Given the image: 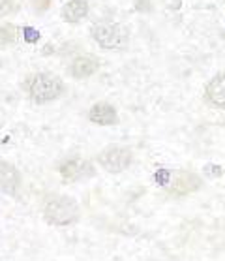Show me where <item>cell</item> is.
<instances>
[{
	"label": "cell",
	"instance_id": "obj_1",
	"mask_svg": "<svg viewBox=\"0 0 225 261\" xmlns=\"http://www.w3.org/2000/svg\"><path fill=\"white\" fill-rule=\"evenodd\" d=\"M92 40L109 51H124L130 45V30L115 21H100L90 29Z\"/></svg>",
	"mask_w": 225,
	"mask_h": 261
},
{
	"label": "cell",
	"instance_id": "obj_2",
	"mask_svg": "<svg viewBox=\"0 0 225 261\" xmlns=\"http://www.w3.org/2000/svg\"><path fill=\"white\" fill-rule=\"evenodd\" d=\"M79 214V205L68 196H51L43 207V216L53 226H70L77 222Z\"/></svg>",
	"mask_w": 225,
	"mask_h": 261
},
{
	"label": "cell",
	"instance_id": "obj_3",
	"mask_svg": "<svg viewBox=\"0 0 225 261\" xmlns=\"http://www.w3.org/2000/svg\"><path fill=\"white\" fill-rule=\"evenodd\" d=\"M64 92V83L54 73H38L29 81V94L36 103L57 100Z\"/></svg>",
	"mask_w": 225,
	"mask_h": 261
},
{
	"label": "cell",
	"instance_id": "obj_4",
	"mask_svg": "<svg viewBox=\"0 0 225 261\" xmlns=\"http://www.w3.org/2000/svg\"><path fill=\"white\" fill-rule=\"evenodd\" d=\"M133 152L128 147L122 145H109L98 154V164H100L107 173H122L131 166Z\"/></svg>",
	"mask_w": 225,
	"mask_h": 261
},
{
	"label": "cell",
	"instance_id": "obj_5",
	"mask_svg": "<svg viewBox=\"0 0 225 261\" xmlns=\"http://www.w3.org/2000/svg\"><path fill=\"white\" fill-rule=\"evenodd\" d=\"M201 177L193 171H177V173H171V178H169V192H171L173 196L177 197H182V196H188L191 192H197L201 188Z\"/></svg>",
	"mask_w": 225,
	"mask_h": 261
},
{
	"label": "cell",
	"instance_id": "obj_6",
	"mask_svg": "<svg viewBox=\"0 0 225 261\" xmlns=\"http://www.w3.org/2000/svg\"><path fill=\"white\" fill-rule=\"evenodd\" d=\"M60 175L64 180L70 182H77V180H87L94 175V166L85 158H70L64 160L59 167Z\"/></svg>",
	"mask_w": 225,
	"mask_h": 261
},
{
	"label": "cell",
	"instance_id": "obj_7",
	"mask_svg": "<svg viewBox=\"0 0 225 261\" xmlns=\"http://www.w3.org/2000/svg\"><path fill=\"white\" fill-rule=\"evenodd\" d=\"M100 70V60L92 57V55H79L71 60L70 64V73L71 77L75 79H87L92 77L96 71Z\"/></svg>",
	"mask_w": 225,
	"mask_h": 261
},
{
	"label": "cell",
	"instance_id": "obj_8",
	"mask_svg": "<svg viewBox=\"0 0 225 261\" xmlns=\"http://www.w3.org/2000/svg\"><path fill=\"white\" fill-rule=\"evenodd\" d=\"M205 100L212 107L218 109H225V71L214 75L207 83L205 89Z\"/></svg>",
	"mask_w": 225,
	"mask_h": 261
},
{
	"label": "cell",
	"instance_id": "obj_9",
	"mask_svg": "<svg viewBox=\"0 0 225 261\" xmlns=\"http://www.w3.org/2000/svg\"><path fill=\"white\" fill-rule=\"evenodd\" d=\"M89 119L90 122H94L98 126H115L119 122V115H117V109L111 103L100 101V103L90 107Z\"/></svg>",
	"mask_w": 225,
	"mask_h": 261
},
{
	"label": "cell",
	"instance_id": "obj_10",
	"mask_svg": "<svg viewBox=\"0 0 225 261\" xmlns=\"http://www.w3.org/2000/svg\"><path fill=\"white\" fill-rule=\"evenodd\" d=\"M19 184H21V175H19L17 167L0 160V190L15 194Z\"/></svg>",
	"mask_w": 225,
	"mask_h": 261
},
{
	"label": "cell",
	"instance_id": "obj_11",
	"mask_svg": "<svg viewBox=\"0 0 225 261\" xmlns=\"http://www.w3.org/2000/svg\"><path fill=\"white\" fill-rule=\"evenodd\" d=\"M87 15H89V2L87 0H70L62 8V17L71 24L83 21Z\"/></svg>",
	"mask_w": 225,
	"mask_h": 261
},
{
	"label": "cell",
	"instance_id": "obj_12",
	"mask_svg": "<svg viewBox=\"0 0 225 261\" xmlns=\"http://www.w3.org/2000/svg\"><path fill=\"white\" fill-rule=\"evenodd\" d=\"M17 36V30L13 24H0V43H12Z\"/></svg>",
	"mask_w": 225,
	"mask_h": 261
},
{
	"label": "cell",
	"instance_id": "obj_13",
	"mask_svg": "<svg viewBox=\"0 0 225 261\" xmlns=\"http://www.w3.org/2000/svg\"><path fill=\"white\" fill-rule=\"evenodd\" d=\"M23 34H24V40H26V42H30V43L38 42V38H40V32H38V30H34V29H30V27H24Z\"/></svg>",
	"mask_w": 225,
	"mask_h": 261
},
{
	"label": "cell",
	"instance_id": "obj_14",
	"mask_svg": "<svg viewBox=\"0 0 225 261\" xmlns=\"http://www.w3.org/2000/svg\"><path fill=\"white\" fill-rule=\"evenodd\" d=\"M53 0H32V6L38 10V12H45L49 6H51Z\"/></svg>",
	"mask_w": 225,
	"mask_h": 261
},
{
	"label": "cell",
	"instance_id": "obj_15",
	"mask_svg": "<svg viewBox=\"0 0 225 261\" xmlns=\"http://www.w3.org/2000/svg\"><path fill=\"white\" fill-rule=\"evenodd\" d=\"M169 178H171V171H167V169H161V171L156 173V180H158L160 184H165L167 186Z\"/></svg>",
	"mask_w": 225,
	"mask_h": 261
},
{
	"label": "cell",
	"instance_id": "obj_16",
	"mask_svg": "<svg viewBox=\"0 0 225 261\" xmlns=\"http://www.w3.org/2000/svg\"><path fill=\"white\" fill-rule=\"evenodd\" d=\"M0 6H2V8H0V15H6V13H10V12H12V10H13V2H12V0H2V4H0Z\"/></svg>",
	"mask_w": 225,
	"mask_h": 261
},
{
	"label": "cell",
	"instance_id": "obj_17",
	"mask_svg": "<svg viewBox=\"0 0 225 261\" xmlns=\"http://www.w3.org/2000/svg\"><path fill=\"white\" fill-rule=\"evenodd\" d=\"M207 175L208 177H219V175H221V167L219 166H207Z\"/></svg>",
	"mask_w": 225,
	"mask_h": 261
},
{
	"label": "cell",
	"instance_id": "obj_18",
	"mask_svg": "<svg viewBox=\"0 0 225 261\" xmlns=\"http://www.w3.org/2000/svg\"><path fill=\"white\" fill-rule=\"evenodd\" d=\"M150 261H156V259H150Z\"/></svg>",
	"mask_w": 225,
	"mask_h": 261
}]
</instances>
